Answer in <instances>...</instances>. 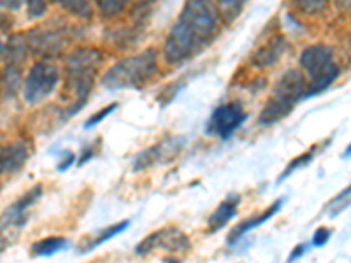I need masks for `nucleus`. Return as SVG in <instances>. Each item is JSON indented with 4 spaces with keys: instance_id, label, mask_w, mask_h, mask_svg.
Listing matches in <instances>:
<instances>
[{
    "instance_id": "2f4dec72",
    "label": "nucleus",
    "mask_w": 351,
    "mask_h": 263,
    "mask_svg": "<svg viewBox=\"0 0 351 263\" xmlns=\"http://www.w3.org/2000/svg\"><path fill=\"white\" fill-rule=\"evenodd\" d=\"M343 158H350V146H348V148H346V153H344V155H343Z\"/></svg>"
},
{
    "instance_id": "39448f33",
    "label": "nucleus",
    "mask_w": 351,
    "mask_h": 263,
    "mask_svg": "<svg viewBox=\"0 0 351 263\" xmlns=\"http://www.w3.org/2000/svg\"><path fill=\"white\" fill-rule=\"evenodd\" d=\"M300 68L306 72V99L319 95L335 83L341 68L334 60V51L325 44H313L302 51L299 58Z\"/></svg>"
},
{
    "instance_id": "f257e3e1",
    "label": "nucleus",
    "mask_w": 351,
    "mask_h": 263,
    "mask_svg": "<svg viewBox=\"0 0 351 263\" xmlns=\"http://www.w3.org/2000/svg\"><path fill=\"white\" fill-rule=\"evenodd\" d=\"M219 23L221 16L215 0H188L165 39V62L176 67L193 60L215 42Z\"/></svg>"
},
{
    "instance_id": "bb28decb",
    "label": "nucleus",
    "mask_w": 351,
    "mask_h": 263,
    "mask_svg": "<svg viewBox=\"0 0 351 263\" xmlns=\"http://www.w3.org/2000/svg\"><path fill=\"white\" fill-rule=\"evenodd\" d=\"M307 251V244H299V246L293 247V251L290 253V256H288V262H295V260L302 258L304 255H306Z\"/></svg>"
},
{
    "instance_id": "393cba45",
    "label": "nucleus",
    "mask_w": 351,
    "mask_h": 263,
    "mask_svg": "<svg viewBox=\"0 0 351 263\" xmlns=\"http://www.w3.org/2000/svg\"><path fill=\"white\" fill-rule=\"evenodd\" d=\"M332 239V230L330 228H325V227H319L318 230L315 231V236H313V246L315 247H324L327 246L328 240Z\"/></svg>"
},
{
    "instance_id": "ddd939ff",
    "label": "nucleus",
    "mask_w": 351,
    "mask_h": 263,
    "mask_svg": "<svg viewBox=\"0 0 351 263\" xmlns=\"http://www.w3.org/2000/svg\"><path fill=\"white\" fill-rule=\"evenodd\" d=\"M32 146L25 140H16L0 148V175L14 174L27 164Z\"/></svg>"
},
{
    "instance_id": "20e7f679",
    "label": "nucleus",
    "mask_w": 351,
    "mask_h": 263,
    "mask_svg": "<svg viewBox=\"0 0 351 263\" xmlns=\"http://www.w3.org/2000/svg\"><path fill=\"white\" fill-rule=\"evenodd\" d=\"M307 79L300 71H287L283 76L274 84L271 97L263 105L262 112L258 116V125L262 127H271V125L280 123L290 114L295 105L302 100H306Z\"/></svg>"
},
{
    "instance_id": "0eeeda50",
    "label": "nucleus",
    "mask_w": 351,
    "mask_h": 263,
    "mask_svg": "<svg viewBox=\"0 0 351 263\" xmlns=\"http://www.w3.org/2000/svg\"><path fill=\"white\" fill-rule=\"evenodd\" d=\"M62 79L60 68L48 60L37 62L28 72L23 84V99L27 104L36 105L55 93Z\"/></svg>"
},
{
    "instance_id": "b1692460",
    "label": "nucleus",
    "mask_w": 351,
    "mask_h": 263,
    "mask_svg": "<svg viewBox=\"0 0 351 263\" xmlns=\"http://www.w3.org/2000/svg\"><path fill=\"white\" fill-rule=\"evenodd\" d=\"M116 109H118V102H112V104H109L108 108H102L99 112H95V114L88 118L86 123H84V128H86V130H90V128L97 127V125L102 123V121H104L108 116H111Z\"/></svg>"
},
{
    "instance_id": "aec40b11",
    "label": "nucleus",
    "mask_w": 351,
    "mask_h": 263,
    "mask_svg": "<svg viewBox=\"0 0 351 263\" xmlns=\"http://www.w3.org/2000/svg\"><path fill=\"white\" fill-rule=\"evenodd\" d=\"M246 2L247 0H219L216 5H218L221 20H223L225 23L236 21L237 16L243 12V8L246 5Z\"/></svg>"
},
{
    "instance_id": "c756f323",
    "label": "nucleus",
    "mask_w": 351,
    "mask_h": 263,
    "mask_svg": "<svg viewBox=\"0 0 351 263\" xmlns=\"http://www.w3.org/2000/svg\"><path fill=\"white\" fill-rule=\"evenodd\" d=\"M334 2L341 11H348L350 9V0H334Z\"/></svg>"
},
{
    "instance_id": "6ab92c4d",
    "label": "nucleus",
    "mask_w": 351,
    "mask_h": 263,
    "mask_svg": "<svg viewBox=\"0 0 351 263\" xmlns=\"http://www.w3.org/2000/svg\"><path fill=\"white\" fill-rule=\"evenodd\" d=\"M330 0H293L297 12L309 18H318L328 11Z\"/></svg>"
},
{
    "instance_id": "f3484780",
    "label": "nucleus",
    "mask_w": 351,
    "mask_h": 263,
    "mask_svg": "<svg viewBox=\"0 0 351 263\" xmlns=\"http://www.w3.org/2000/svg\"><path fill=\"white\" fill-rule=\"evenodd\" d=\"M128 227H130V221L127 219V221H121V223L111 225V227L104 228V230H100V231H97V234H92V236L84 237V239L81 240L80 249H77V251H80L81 255L93 251V249H97V247L102 246V244L108 242V240L114 239L116 236L123 234V231L127 230Z\"/></svg>"
},
{
    "instance_id": "412c9836",
    "label": "nucleus",
    "mask_w": 351,
    "mask_h": 263,
    "mask_svg": "<svg viewBox=\"0 0 351 263\" xmlns=\"http://www.w3.org/2000/svg\"><path fill=\"white\" fill-rule=\"evenodd\" d=\"M316 153H318V146H313V148L309 149V151H306V153H304V155H300V156H297V158L291 160L290 164H288V167L285 168L283 172H281L278 183L281 184V183H283V181H287L288 177H290L291 174H293V172H297V171H299V168L307 167V165H309L313 162V158H315Z\"/></svg>"
},
{
    "instance_id": "4468645a",
    "label": "nucleus",
    "mask_w": 351,
    "mask_h": 263,
    "mask_svg": "<svg viewBox=\"0 0 351 263\" xmlns=\"http://www.w3.org/2000/svg\"><path fill=\"white\" fill-rule=\"evenodd\" d=\"M288 48H290V46H288L287 39H285L283 36H280V34H278V36H272L267 42L263 44V46H260L255 51V55H253L252 58L253 65L260 68L272 67V65L280 62V58L287 53Z\"/></svg>"
},
{
    "instance_id": "423d86ee",
    "label": "nucleus",
    "mask_w": 351,
    "mask_h": 263,
    "mask_svg": "<svg viewBox=\"0 0 351 263\" xmlns=\"http://www.w3.org/2000/svg\"><path fill=\"white\" fill-rule=\"evenodd\" d=\"M40 197H43V184H36L32 190H28L23 197H20L0 214V253H4L20 239L21 231L30 218V209L36 205Z\"/></svg>"
},
{
    "instance_id": "5701e85b",
    "label": "nucleus",
    "mask_w": 351,
    "mask_h": 263,
    "mask_svg": "<svg viewBox=\"0 0 351 263\" xmlns=\"http://www.w3.org/2000/svg\"><path fill=\"white\" fill-rule=\"evenodd\" d=\"M350 188H346V190H343L335 199L330 200V203H328V216H330V219L337 218L341 212H344L350 208Z\"/></svg>"
},
{
    "instance_id": "f8f14e48",
    "label": "nucleus",
    "mask_w": 351,
    "mask_h": 263,
    "mask_svg": "<svg viewBox=\"0 0 351 263\" xmlns=\"http://www.w3.org/2000/svg\"><path fill=\"white\" fill-rule=\"evenodd\" d=\"M67 42L64 27L62 28H46V30H37L34 32V37H28L27 44L28 49H34V53H43V55H56Z\"/></svg>"
},
{
    "instance_id": "dca6fc26",
    "label": "nucleus",
    "mask_w": 351,
    "mask_h": 263,
    "mask_svg": "<svg viewBox=\"0 0 351 263\" xmlns=\"http://www.w3.org/2000/svg\"><path fill=\"white\" fill-rule=\"evenodd\" d=\"M239 205H241V195H237V193H232V195H228L223 202L219 203L218 208L213 211V214L209 216L208 219L209 234H216L218 230L227 227L232 219L236 218Z\"/></svg>"
},
{
    "instance_id": "7ed1b4c3",
    "label": "nucleus",
    "mask_w": 351,
    "mask_h": 263,
    "mask_svg": "<svg viewBox=\"0 0 351 263\" xmlns=\"http://www.w3.org/2000/svg\"><path fill=\"white\" fill-rule=\"evenodd\" d=\"M158 53L153 48L144 49L116 62L102 77V86L109 92L118 90H141L148 83H152L158 74Z\"/></svg>"
},
{
    "instance_id": "f03ea898",
    "label": "nucleus",
    "mask_w": 351,
    "mask_h": 263,
    "mask_svg": "<svg viewBox=\"0 0 351 263\" xmlns=\"http://www.w3.org/2000/svg\"><path fill=\"white\" fill-rule=\"evenodd\" d=\"M102 64V53L92 48H80L69 55L64 67V88L60 97L64 108L60 121L67 123L69 118L77 114L86 105Z\"/></svg>"
},
{
    "instance_id": "c85d7f7f",
    "label": "nucleus",
    "mask_w": 351,
    "mask_h": 263,
    "mask_svg": "<svg viewBox=\"0 0 351 263\" xmlns=\"http://www.w3.org/2000/svg\"><path fill=\"white\" fill-rule=\"evenodd\" d=\"M93 155H95V153H93V148H90V146H88V148H84L83 151H81V156L80 158H77V165H84L88 162V160H92L93 158Z\"/></svg>"
},
{
    "instance_id": "2eb2a0df",
    "label": "nucleus",
    "mask_w": 351,
    "mask_h": 263,
    "mask_svg": "<svg viewBox=\"0 0 351 263\" xmlns=\"http://www.w3.org/2000/svg\"><path fill=\"white\" fill-rule=\"evenodd\" d=\"M283 203H285V197H283V199H278L274 203H271V205H269V208L262 212V214H256V216H253V218H250V219H246V221H243V223L236 225V227H234V230L230 231V236H228L227 242L228 244L237 242V240L243 239V237L246 236V234H250V231H252V230L258 228L260 225L267 223L269 219H272L276 214H278V212L281 211V208H283Z\"/></svg>"
},
{
    "instance_id": "a211bd4d",
    "label": "nucleus",
    "mask_w": 351,
    "mask_h": 263,
    "mask_svg": "<svg viewBox=\"0 0 351 263\" xmlns=\"http://www.w3.org/2000/svg\"><path fill=\"white\" fill-rule=\"evenodd\" d=\"M69 240L64 237H48L32 246V255L37 258H48V256L56 255V253L67 249Z\"/></svg>"
},
{
    "instance_id": "cd10ccee",
    "label": "nucleus",
    "mask_w": 351,
    "mask_h": 263,
    "mask_svg": "<svg viewBox=\"0 0 351 263\" xmlns=\"http://www.w3.org/2000/svg\"><path fill=\"white\" fill-rule=\"evenodd\" d=\"M25 0H0V8L9 9V11H18Z\"/></svg>"
},
{
    "instance_id": "9d476101",
    "label": "nucleus",
    "mask_w": 351,
    "mask_h": 263,
    "mask_svg": "<svg viewBox=\"0 0 351 263\" xmlns=\"http://www.w3.org/2000/svg\"><path fill=\"white\" fill-rule=\"evenodd\" d=\"M184 144H186L184 137H167L162 142L141 151L132 162V171L143 172L156 165H169L181 155Z\"/></svg>"
},
{
    "instance_id": "7c9ffc66",
    "label": "nucleus",
    "mask_w": 351,
    "mask_h": 263,
    "mask_svg": "<svg viewBox=\"0 0 351 263\" xmlns=\"http://www.w3.org/2000/svg\"><path fill=\"white\" fill-rule=\"evenodd\" d=\"M5 27H8V18H5L4 12L0 11V32H2Z\"/></svg>"
},
{
    "instance_id": "a878e982",
    "label": "nucleus",
    "mask_w": 351,
    "mask_h": 263,
    "mask_svg": "<svg viewBox=\"0 0 351 263\" xmlns=\"http://www.w3.org/2000/svg\"><path fill=\"white\" fill-rule=\"evenodd\" d=\"M74 162H76V155H74L72 151H65V158H62L60 162H58V167L56 168H58L60 172H65L72 167Z\"/></svg>"
},
{
    "instance_id": "6e6552de",
    "label": "nucleus",
    "mask_w": 351,
    "mask_h": 263,
    "mask_svg": "<svg viewBox=\"0 0 351 263\" xmlns=\"http://www.w3.org/2000/svg\"><path fill=\"white\" fill-rule=\"evenodd\" d=\"M247 120L246 111L241 102H227L221 104L211 112L209 120L206 121V134L209 137H218L221 140H228Z\"/></svg>"
},
{
    "instance_id": "1a4fd4ad",
    "label": "nucleus",
    "mask_w": 351,
    "mask_h": 263,
    "mask_svg": "<svg viewBox=\"0 0 351 263\" xmlns=\"http://www.w3.org/2000/svg\"><path fill=\"white\" fill-rule=\"evenodd\" d=\"M192 249V242L184 236L183 231L178 228H162V230L153 231L152 236L141 240L136 247L137 256H148L156 251L171 253V255H178V253H188Z\"/></svg>"
},
{
    "instance_id": "9b49d317",
    "label": "nucleus",
    "mask_w": 351,
    "mask_h": 263,
    "mask_svg": "<svg viewBox=\"0 0 351 263\" xmlns=\"http://www.w3.org/2000/svg\"><path fill=\"white\" fill-rule=\"evenodd\" d=\"M51 4L60 5L62 9L74 14L76 18H81V20H92L93 18L92 4L88 0H27L28 16L32 20L46 16Z\"/></svg>"
},
{
    "instance_id": "4be33fe9",
    "label": "nucleus",
    "mask_w": 351,
    "mask_h": 263,
    "mask_svg": "<svg viewBox=\"0 0 351 263\" xmlns=\"http://www.w3.org/2000/svg\"><path fill=\"white\" fill-rule=\"evenodd\" d=\"M93 2H95V5L100 9V12L104 16L114 18L128 8L130 0H93Z\"/></svg>"
}]
</instances>
